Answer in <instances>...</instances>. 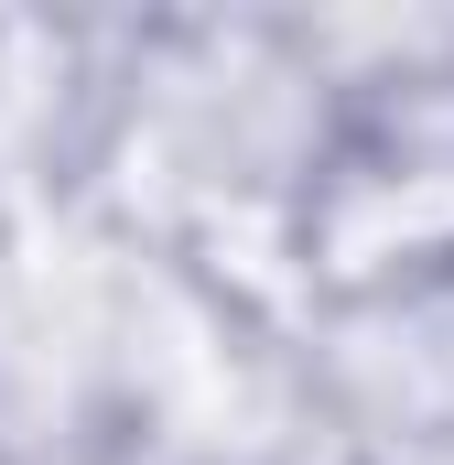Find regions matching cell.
Segmentation results:
<instances>
[{
    "label": "cell",
    "mask_w": 454,
    "mask_h": 465,
    "mask_svg": "<svg viewBox=\"0 0 454 465\" xmlns=\"http://www.w3.org/2000/svg\"><path fill=\"white\" fill-rule=\"evenodd\" d=\"M292 347L357 465H454V260L314 292Z\"/></svg>",
    "instance_id": "1"
}]
</instances>
